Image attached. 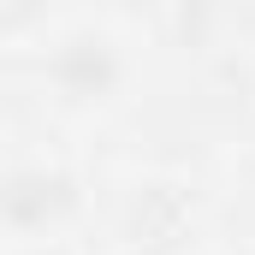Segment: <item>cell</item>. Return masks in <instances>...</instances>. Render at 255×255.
<instances>
[{
  "instance_id": "7a4b0ae2",
  "label": "cell",
  "mask_w": 255,
  "mask_h": 255,
  "mask_svg": "<svg viewBox=\"0 0 255 255\" xmlns=\"http://www.w3.org/2000/svg\"><path fill=\"white\" fill-rule=\"evenodd\" d=\"M48 77L65 101H101L119 83V48L101 30H71L48 60Z\"/></svg>"
},
{
  "instance_id": "3957f363",
  "label": "cell",
  "mask_w": 255,
  "mask_h": 255,
  "mask_svg": "<svg viewBox=\"0 0 255 255\" xmlns=\"http://www.w3.org/2000/svg\"><path fill=\"white\" fill-rule=\"evenodd\" d=\"M18 255H65V250H60V244H24Z\"/></svg>"
},
{
  "instance_id": "6da1fadb",
  "label": "cell",
  "mask_w": 255,
  "mask_h": 255,
  "mask_svg": "<svg viewBox=\"0 0 255 255\" xmlns=\"http://www.w3.org/2000/svg\"><path fill=\"white\" fill-rule=\"evenodd\" d=\"M77 208V178L65 166H48V160H24L6 172V190H0V220L12 238L36 244L42 232H54L65 214Z\"/></svg>"
}]
</instances>
